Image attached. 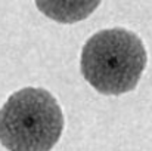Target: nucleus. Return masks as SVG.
<instances>
[{
  "label": "nucleus",
  "instance_id": "obj_2",
  "mask_svg": "<svg viewBox=\"0 0 152 151\" xmlns=\"http://www.w3.org/2000/svg\"><path fill=\"white\" fill-rule=\"evenodd\" d=\"M64 129L58 101L42 88H24L0 108V144L9 151H50Z\"/></svg>",
  "mask_w": 152,
  "mask_h": 151
},
{
  "label": "nucleus",
  "instance_id": "obj_3",
  "mask_svg": "<svg viewBox=\"0 0 152 151\" xmlns=\"http://www.w3.org/2000/svg\"><path fill=\"white\" fill-rule=\"evenodd\" d=\"M37 9L56 22L74 24L90 16L101 0H34Z\"/></svg>",
  "mask_w": 152,
  "mask_h": 151
},
{
  "label": "nucleus",
  "instance_id": "obj_1",
  "mask_svg": "<svg viewBox=\"0 0 152 151\" xmlns=\"http://www.w3.org/2000/svg\"><path fill=\"white\" fill-rule=\"evenodd\" d=\"M145 67L146 50L142 40L126 28L98 31L81 50V74L103 95H121L133 91Z\"/></svg>",
  "mask_w": 152,
  "mask_h": 151
}]
</instances>
